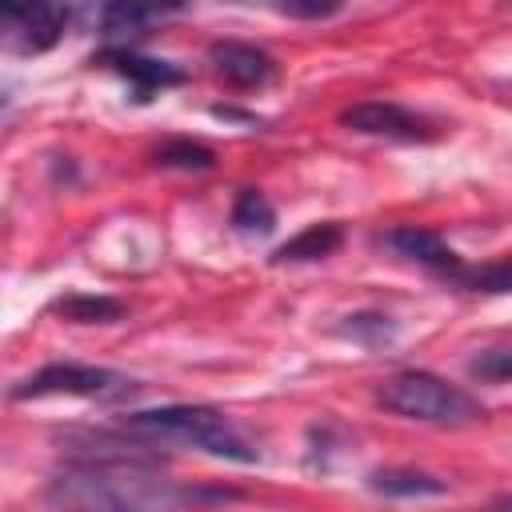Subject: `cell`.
I'll list each match as a JSON object with an SVG mask.
<instances>
[{
    "label": "cell",
    "instance_id": "1",
    "mask_svg": "<svg viewBox=\"0 0 512 512\" xmlns=\"http://www.w3.org/2000/svg\"><path fill=\"white\" fill-rule=\"evenodd\" d=\"M52 512H192V492L172 484L152 460L100 452L76 456L44 484Z\"/></svg>",
    "mask_w": 512,
    "mask_h": 512
},
{
    "label": "cell",
    "instance_id": "2",
    "mask_svg": "<svg viewBox=\"0 0 512 512\" xmlns=\"http://www.w3.org/2000/svg\"><path fill=\"white\" fill-rule=\"evenodd\" d=\"M124 428L148 444H176V448H196L216 460H236V464H256L260 452L256 444L216 408L208 404H164V408H144L128 412Z\"/></svg>",
    "mask_w": 512,
    "mask_h": 512
},
{
    "label": "cell",
    "instance_id": "3",
    "mask_svg": "<svg viewBox=\"0 0 512 512\" xmlns=\"http://www.w3.org/2000/svg\"><path fill=\"white\" fill-rule=\"evenodd\" d=\"M376 404L404 416V420L452 424V428L476 424L484 416V404L468 388H460V384H452L436 372H424V368H404V372L388 376L376 388Z\"/></svg>",
    "mask_w": 512,
    "mask_h": 512
},
{
    "label": "cell",
    "instance_id": "4",
    "mask_svg": "<svg viewBox=\"0 0 512 512\" xmlns=\"http://www.w3.org/2000/svg\"><path fill=\"white\" fill-rule=\"evenodd\" d=\"M140 392V380L116 368H100V364H72V360H56L44 364L40 372L24 376L20 384L8 388L12 400H44V396H80V400H128Z\"/></svg>",
    "mask_w": 512,
    "mask_h": 512
},
{
    "label": "cell",
    "instance_id": "5",
    "mask_svg": "<svg viewBox=\"0 0 512 512\" xmlns=\"http://www.w3.org/2000/svg\"><path fill=\"white\" fill-rule=\"evenodd\" d=\"M0 20L8 28L12 48L24 56H36V52H48L60 44V36L72 20V8L68 4H4Z\"/></svg>",
    "mask_w": 512,
    "mask_h": 512
},
{
    "label": "cell",
    "instance_id": "6",
    "mask_svg": "<svg viewBox=\"0 0 512 512\" xmlns=\"http://www.w3.org/2000/svg\"><path fill=\"white\" fill-rule=\"evenodd\" d=\"M340 124L364 136H384V140H432L436 128L432 120L392 104V100H360L340 112Z\"/></svg>",
    "mask_w": 512,
    "mask_h": 512
},
{
    "label": "cell",
    "instance_id": "7",
    "mask_svg": "<svg viewBox=\"0 0 512 512\" xmlns=\"http://www.w3.org/2000/svg\"><path fill=\"white\" fill-rule=\"evenodd\" d=\"M92 64H104V68H112L116 76H124V80L132 84L136 104H148L156 92L176 88V84H184V80H188V76H184V68H176L172 60L140 56V52H132V48H120V44H112V48L96 52V56H92Z\"/></svg>",
    "mask_w": 512,
    "mask_h": 512
},
{
    "label": "cell",
    "instance_id": "8",
    "mask_svg": "<svg viewBox=\"0 0 512 512\" xmlns=\"http://www.w3.org/2000/svg\"><path fill=\"white\" fill-rule=\"evenodd\" d=\"M208 60H212L216 76L232 88H260L276 76V60L264 48L244 44V40H216L208 48Z\"/></svg>",
    "mask_w": 512,
    "mask_h": 512
},
{
    "label": "cell",
    "instance_id": "9",
    "mask_svg": "<svg viewBox=\"0 0 512 512\" xmlns=\"http://www.w3.org/2000/svg\"><path fill=\"white\" fill-rule=\"evenodd\" d=\"M380 244L392 248L396 256H404V260H412V264H420V268L444 272V276H456V272L464 268V260H460L432 228H424V224H396V228H388V232L380 236Z\"/></svg>",
    "mask_w": 512,
    "mask_h": 512
},
{
    "label": "cell",
    "instance_id": "10",
    "mask_svg": "<svg viewBox=\"0 0 512 512\" xmlns=\"http://www.w3.org/2000/svg\"><path fill=\"white\" fill-rule=\"evenodd\" d=\"M344 244V228L336 220L324 224H308L304 232H296L292 240H284L272 252V264H308V260H324Z\"/></svg>",
    "mask_w": 512,
    "mask_h": 512
},
{
    "label": "cell",
    "instance_id": "11",
    "mask_svg": "<svg viewBox=\"0 0 512 512\" xmlns=\"http://www.w3.org/2000/svg\"><path fill=\"white\" fill-rule=\"evenodd\" d=\"M176 12H180V4H124V0H116V4L100 8V36L104 40H124V36L144 32L148 24H156L164 16H176Z\"/></svg>",
    "mask_w": 512,
    "mask_h": 512
},
{
    "label": "cell",
    "instance_id": "12",
    "mask_svg": "<svg viewBox=\"0 0 512 512\" xmlns=\"http://www.w3.org/2000/svg\"><path fill=\"white\" fill-rule=\"evenodd\" d=\"M368 488L380 496H404L408 500V496H444L448 480L420 472V468H376L368 476Z\"/></svg>",
    "mask_w": 512,
    "mask_h": 512
},
{
    "label": "cell",
    "instance_id": "13",
    "mask_svg": "<svg viewBox=\"0 0 512 512\" xmlns=\"http://www.w3.org/2000/svg\"><path fill=\"white\" fill-rule=\"evenodd\" d=\"M232 228L244 236H268L276 228V208L268 204L264 192L256 188H240L236 204H232Z\"/></svg>",
    "mask_w": 512,
    "mask_h": 512
},
{
    "label": "cell",
    "instance_id": "14",
    "mask_svg": "<svg viewBox=\"0 0 512 512\" xmlns=\"http://www.w3.org/2000/svg\"><path fill=\"white\" fill-rule=\"evenodd\" d=\"M56 312L64 320H76V324H112L124 316V304L112 300V296H84V292H72L64 300H56Z\"/></svg>",
    "mask_w": 512,
    "mask_h": 512
},
{
    "label": "cell",
    "instance_id": "15",
    "mask_svg": "<svg viewBox=\"0 0 512 512\" xmlns=\"http://www.w3.org/2000/svg\"><path fill=\"white\" fill-rule=\"evenodd\" d=\"M152 160H156L160 168H180V172H208V168L216 164L212 148L192 144V140H168V144L156 148Z\"/></svg>",
    "mask_w": 512,
    "mask_h": 512
},
{
    "label": "cell",
    "instance_id": "16",
    "mask_svg": "<svg viewBox=\"0 0 512 512\" xmlns=\"http://www.w3.org/2000/svg\"><path fill=\"white\" fill-rule=\"evenodd\" d=\"M340 332H344L348 340L364 344V348H380V344H388V340L396 336V324H392L384 312H352V316H344Z\"/></svg>",
    "mask_w": 512,
    "mask_h": 512
},
{
    "label": "cell",
    "instance_id": "17",
    "mask_svg": "<svg viewBox=\"0 0 512 512\" xmlns=\"http://www.w3.org/2000/svg\"><path fill=\"white\" fill-rule=\"evenodd\" d=\"M468 372L476 380H512V344L500 348H484L468 360Z\"/></svg>",
    "mask_w": 512,
    "mask_h": 512
},
{
    "label": "cell",
    "instance_id": "18",
    "mask_svg": "<svg viewBox=\"0 0 512 512\" xmlns=\"http://www.w3.org/2000/svg\"><path fill=\"white\" fill-rule=\"evenodd\" d=\"M452 280H460V284H464V288H472V292H512V264L476 268V272L460 268Z\"/></svg>",
    "mask_w": 512,
    "mask_h": 512
},
{
    "label": "cell",
    "instance_id": "19",
    "mask_svg": "<svg viewBox=\"0 0 512 512\" xmlns=\"http://www.w3.org/2000/svg\"><path fill=\"white\" fill-rule=\"evenodd\" d=\"M344 4L340 0H280L276 12L284 16H296V20H324V16H336Z\"/></svg>",
    "mask_w": 512,
    "mask_h": 512
},
{
    "label": "cell",
    "instance_id": "20",
    "mask_svg": "<svg viewBox=\"0 0 512 512\" xmlns=\"http://www.w3.org/2000/svg\"><path fill=\"white\" fill-rule=\"evenodd\" d=\"M492 512H512V496H504V500H496V504H492Z\"/></svg>",
    "mask_w": 512,
    "mask_h": 512
}]
</instances>
